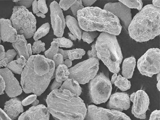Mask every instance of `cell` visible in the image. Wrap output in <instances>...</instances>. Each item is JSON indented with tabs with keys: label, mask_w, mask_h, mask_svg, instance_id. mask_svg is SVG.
<instances>
[{
	"label": "cell",
	"mask_w": 160,
	"mask_h": 120,
	"mask_svg": "<svg viewBox=\"0 0 160 120\" xmlns=\"http://www.w3.org/2000/svg\"><path fill=\"white\" fill-rule=\"evenodd\" d=\"M152 5L155 8H160V0H156V1H152Z\"/></svg>",
	"instance_id": "cell-50"
},
{
	"label": "cell",
	"mask_w": 160,
	"mask_h": 120,
	"mask_svg": "<svg viewBox=\"0 0 160 120\" xmlns=\"http://www.w3.org/2000/svg\"><path fill=\"white\" fill-rule=\"evenodd\" d=\"M76 1H68V0H61L60 1L59 5L60 8L64 11H67L69 9L72 5Z\"/></svg>",
	"instance_id": "cell-34"
},
{
	"label": "cell",
	"mask_w": 160,
	"mask_h": 120,
	"mask_svg": "<svg viewBox=\"0 0 160 120\" xmlns=\"http://www.w3.org/2000/svg\"><path fill=\"white\" fill-rule=\"evenodd\" d=\"M50 113L43 105L32 106L18 118V120H49Z\"/></svg>",
	"instance_id": "cell-16"
},
{
	"label": "cell",
	"mask_w": 160,
	"mask_h": 120,
	"mask_svg": "<svg viewBox=\"0 0 160 120\" xmlns=\"http://www.w3.org/2000/svg\"><path fill=\"white\" fill-rule=\"evenodd\" d=\"M114 84L122 91H128L130 89L131 86V82L121 75L118 76Z\"/></svg>",
	"instance_id": "cell-25"
},
{
	"label": "cell",
	"mask_w": 160,
	"mask_h": 120,
	"mask_svg": "<svg viewBox=\"0 0 160 120\" xmlns=\"http://www.w3.org/2000/svg\"><path fill=\"white\" fill-rule=\"evenodd\" d=\"M96 0H83L82 1V5L85 8H89L91 7V6L96 2Z\"/></svg>",
	"instance_id": "cell-42"
},
{
	"label": "cell",
	"mask_w": 160,
	"mask_h": 120,
	"mask_svg": "<svg viewBox=\"0 0 160 120\" xmlns=\"http://www.w3.org/2000/svg\"><path fill=\"white\" fill-rule=\"evenodd\" d=\"M27 48H28V54H29L30 56H31L32 55V46H31V44H28V45H27Z\"/></svg>",
	"instance_id": "cell-51"
},
{
	"label": "cell",
	"mask_w": 160,
	"mask_h": 120,
	"mask_svg": "<svg viewBox=\"0 0 160 120\" xmlns=\"http://www.w3.org/2000/svg\"><path fill=\"white\" fill-rule=\"evenodd\" d=\"M33 1H18V2L15 3L16 4L19 6H23L27 8H30L32 5Z\"/></svg>",
	"instance_id": "cell-40"
},
{
	"label": "cell",
	"mask_w": 160,
	"mask_h": 120,
	"mask_svg": "<svg viewBox=\"0 0 160 120\" xmlns=\"http://www.w3.org/2000/svg\"><path fill=\"white\" fill-rule=\"evenodd\" d=\"M36 15L37 16L43 18H46V16L45 14L42 13V12H38V13L36 14Z\"/></svg>",
	"instance_id": "cell-54"
},
{
	"label": "cell",
	"mask_w": 160,
	"mask_h": 120,
	"mask_svg": "<svg viewBox=\"0 0 160 120\" xmlns=\"http://www.w3.org/2000/svg\"><path fill=\"white\" fill-rule=\"evenodd\" d=\"M119 2L122 3L126 6L131 8H136L139 11L142 9L143 7V3L141 0H137V1H119Z\"/></svg>",
	"instance_id": "cell-29"
},
{
	"label": "cell",
	"mask_w": 160,
	"mask_h": 120,
	"mask_svg": "<svg viewBox=\"0 0 160 120\" xmlns=\"http://www.w3.org/2000/svg\"><path fill=\"white\" fill-rule=\"evenodd\" d=\"M32 11L34 14H36L39 12V10H38V1L36 0L33 1L32 3Z\"/></svg>",
	"instance_id": "cell-45"
},
{
	"label": "cell",
	"mask_w": 160,
	"mask_h": 120,
	"mask_svg": "<svg viewBox=\"0 0 160 120\" xmlns=\"http://www.w3.org/2000/svg\"><path fill=\"white\" fill-rule=\"evenodd\" d=\"M1 68V66H0V68Z\"/></svg>",
	"instance_id": "cell-60"
},
{
	"label": "cell",
	"mask_w": 160,
	"mask_h": 120,
	"mask_svg": "<svg viewBox=\"0 0 160 120\" xmlns=\"http://www.w3.org/2000/svg\"><path fill=\"white\" fill-rule=\"evenodd\" d=\"M5 90V83L2 77L0 75V95H2Z\"/></svg>",
	"instance_id": "cell-44"
},
{
	"label": "cell",
	"mask_w": 160,
	"mask_h": 120,
	"mask_svg": "<svg viewBox=\"0 0 160 120\" xmlns=\"http://www.w3.org/2000/svg\"><path fill=\"white\" fill-rule=\"evenodd\" d=\"M64 65H65L68 68H71L72 65V61L69 59L65 60L64 61Z\"/></svg>",
	"instance_id": "cell-49"
},
{
	"label": "cell",
	"mask_w": 160,
	"mask_h": 120,
	"mask_svg": "<svg viewBox=\"0 0 160 120\" xmlns=\"http://www.w3.org/2000/svg\"><path fill=\"white\" fill-rule=\"evenodd\" d=\"M59 46L58 42L53 41L51 43L50 48L45 52V58L48 59L52 60L54 57L58 53Z\"/></svg>",
	"instance_id": "cell-28"
},
{
	"label": "cell",
	"mask_w": 160,
	"mask_h": 120,
	"mask_svg": "<svg viewBox=\"0 0 160 120\" xmlns=\"http://www.w3.org/2000/svg\"><path fill=\"white\" fill-rule=\"evenodd\" d=\"M0 120H12L1 108H0Z\"/></svg>",
	"instance_id": "cell-46"
},
{
	"label": "cell",
	"mask_w": 160,
	"mask_h": 120,
	"mask_svg": "<svg viewBox=\"0 0 160 120\" xmlns=\"http://www.w3.org/2000/svg\"><path fill=\"white\" fill-rule=\"evenodd\" d=\"M66 25L69 29L70 32L75 36L77 39H81L82 31L78 20L70 15L67 16L65 18Z\"/></svg>",
	"instance_id": "cell-20"
},
{
	"label": "cell",
	"mask_w": 160,
	"mask_h": 120,
	"mask_svg": "<svg viewBox=\"0 0 160 120\" xmlns=\"http://www.w3.org/2000/svg\"><path fill=\"white\" fill-rule=\"evenodd\" d=\"M160 8L146 5L132 18L128 28L130 37L137 42L152 40L160 35Z\"/></svg>",
	"instance_id": "cell-4"
},
{
	"label": "cell",
	"mask_w": 160,
	"mask_h": 120,
	"mask_svg": "<svg viewBox=\"0 0 160 120\" xmlns=\"http://www.w3.org/2000/svg\"><path fill=\"white\" fill-rule=\"evenodd\" d=\"M28 42L25 37L23 35H18V39L16 42L12 43L13 47L18 53L17 58L22 56L26 59L28 60L30 58L27 48Z\"/></svg>",
	"instance_id": "cell-19"
},
{
	"label": "cell",
	"mask_w": 160,
	"mask_h": 120,
	"mask_svg": "<svg viewBox=\"0 0 160 120\" xmlns=\"http://www.w3.org/2000/svg\"><path fill=\"white\" fill-rule=\"evenodd\" d=\"M157 75H157V81H158H158H160V72L158 73L157 74Z\"/></svg>",
	"instance_id": "cell-57"
},
{
	"label": "cell",
	"mask_w": 160,
	"mask_h": 120,
	"mask_svg": "<svg viewBox=\"0 0 160 120\" xmlns=\"http://www.w3.org/2000/svg\"><path fill=\"white\" fill-rule=\"evenodd\" d=\"M1 37H0V44H1Z\"/></svg>",
	"instance_id": "cell-59"
},
{
	"label": "cell",
	"mask_w": 160,
	"mask_h": 120,
	"mask_svg": "<svg viewBox=\"0 0 160 120\" xmlns=\"http://www.w3.org/2000/svg\"><path fill=\"white\" fill-rule=\"evenodd\" d=\"M56 68L55 78L57 82L62 83L63 81L69 78V69L65 65H59Z\"/></svg>",
	"instance_id": "cell-24"
},
{
	"label": "cell",
	"mask_w": 160,
	"mask_h": 120,
	"mask_svg": "<svg viewBox=\"0 0 160 120\" xmlns=\"http://www.w3.org/2000/svg\"><path fill=\"white\" fill-rule=\"evenodd\" d=\"M0 75L5 81V91L8 97L10 98H16L22 93V88L12 71L8 68H1Z\"/></svg>",
	"instance_id": "cell-14"
},
{
	"label": "cell",
	"mask_w": 160,
	"mask_h": 120,
	"mask_svg": "<svg viewBox=\"0 0 160 120\" xmlns=\"http://www.w3.org/2000/svg\"><path fill=\"white\" fill-rule=\"evenodd\" d=\"M10 20L18 35H23L26 39L33 36L36 31V19L26 8L14 6Z\"/></svg>",
	"instance_id": "cell-6"
},
{
	"label": "cell",
	"mask_w": 160,
	"mask_h": 120,
	"mask_svg": "<svg viewBox=\"0 0 160 120\" xmlns=\"http://www.w3.org/2000/svg\"><path fill=\"white\" fill-rule=\"evenodd\" d=\"M60 89L68 90L78 96L81 95L82 92V88L79 84L73 78H68L65 80Z\"/></svg>",
	"instance_id": "cell-23"
},
{
	"label": "cell",
	"mask_w": 160,
	"mask_h": 120,
	"mask_svg": "<svg viewBox=\"0 0 160 120\" xmlns=\"http://www.w3.org/2000/svg\"><path fill=\"white\" fill-rule=\"evenodd\" d=\"M49 112L60 120H84L87 108L84 101L69 91L53 90L47 97Z\"/></svg>",
	"instance_id": "cell-2"
},
{
	"label": "cell",
	"mask_w": 160,
	"mask_h": 120,
	"mask_svg": "<svg viewBox=\"0 0 160 120\" xmlns=\"http://www.w3.org/2000/svg\"><path fill=\"white\" fill-rule=\"evenodd\" d=\"M55 68L52 60L43 55H32L27 61L21 75V83L26 93L41 95L53 78Z\"/></svg>",
	"instance_id": "cell-1"
},
{
	"label": "cell",
	"mask_w": 160,
	"mask_h": 120,
	"mask_svg": "<svg viewBox=\"0 0 160 120\" xmlns=\"http://www.w3.org/2000/svg\"><path fill=\"white\" fill-rule=\"evenodd\" d=\"M50 28V25L48 23H45L43 24L36 31L33 36L34 39L35 41H38V39L45 36L49 32Z\"/></svg>",
	"instance_id": "cell-27"
},
{
	"label": "cell",
	"mask_w": 160,
	"mask_h": 120,
	"mask_svg": "<svg viewBox=\"0 0 160 120\" xmlns=\"http://www.w3.org/2000/svg\"><path fill=\"white\" fill-rule=\"evenodd\" d=\"M135 92L133 93L132 94V95H131V97H130V101H131L132 102H133V101H134V98H135Z\"/></svg>",
	"instance_id": "cell-56"
},
{
	"label": "cell",
	"mask_w": 160,
	"mask_h": 120,
	"mask_svg": "<svg viewBox=\"0 0 160 120\" xmlns=\"http://www.w3.org/2000/svg\"><path fill=\"white\" fill-rule=\"evenodd\" d=\"M160 110H155L150 115L149 120H160Z\"/></svg>",
	"instance_id": "cell-41"
},
{
	"label": "cell",
	"mask_w": 160,
	"mask_h": 120,
	"mask_svg": "<svg viewBox=\"0 0 160 120\" xmlns=\"http://www.w3.org/2000/svg\"><path fill=\"white\" fill-rule=\"evenodd\" d=\"M5 57V48L2 45H0V61Z\"/></svg>",
	"instance_id": "cell-47"
},
{
	"label": "cell",
	"mask_w": 160,
	"mask_h": 120,
	"mask_svg": "<svg viewBox=\"0 0 160 120\" xmlns=\"http://www.w3.org/2000/svg\"><path fill=\"white\" fill-rule=\"evenodd\" d=\"M160 81H158V83L157 84V88H158V91H160Z\"/></svg>",
	"instance_id": "cell-58"
},
{
	"label": "cell",
	"mask_w": 160,
	"mask_h": 120,
	"mask_svg": "<svg viewBox=\"0 0 160 120\" xmlns=\"http://www.w3.org/2000/svg\"><path fill=\"white\" fill-rule=\"evenodd\" d=\"M52 61L55 64V68L59 65H64V59L62 55L61 54L58 53L54 57Z\"/></svg>",
	"instance_id": "cell-36"
},
{
	"label": "cell",
	"mask_w": 160,
	"mask_h": 120,
	"mask_svg": "<svg viewBox=\"0 0 160 120\" xmlns=\"http://www.w3.org/2000/svg\"><path fill=\"white\" fill-rule=\"evenodd\" d=\"M8 63V58H4L3 59L1 60L0 61V66L1 67H5L6 68L7 65Z\"/></svg>",
	"instance_id": "cell-48"
},
{
	"label": "cell",
	"mask_w": 160,
	"mask_h": 120,
	"mask_svg": "<svg viewBox=\"0 0 160 120\" xmlns=\"http://www.w3.org/2000/svg\"><path fill=\"white\" fill-rule=\"evenodd\" d=\"M98 33L97 31H83L82 34L81 39L84 42L88 44L91 43L95 38L98 37Z\"/></svg>",
	"instance_id": "cell-30"
},
{
	"label": "cell",
	"mask_w": 160,
	"mask_h": 120,
	"mask_svg": "<svg viewBox=\"0 0 160 120\" xmlns=\"http://www.w3.org/2000/svg\"><path fill=\"white\" fill-rule=\"evenodd\" d=\"M53 40L58 43L60 48H69L73 46V42L71 40L63 37L54 38Z\"/></svg>",
	"instance_id": "cell-31"
},
{
	"label": "cell",
	"mask_w": 160,
	"mask_h": 120,
	"mask_svg": "<svg viewBox=\"0 0 160 120\" xmlns=\"http://www.w3.org/2000/svg\"><path fill=\"white\" fill-rule=\"evenodd\" d=\"M77 18L80 28L85 31H98L117 36L122 30L118 18L98 7L82 8L78 11Z\"/></svg>",
	"instance_id": "cell-3"
},
{
	"label": "cell",
	"mask_w": 160,
	"mask_h": 120,
	"mask_svg": "<svg viewBox=\"0 0 160 120\" xmlns=\"http://www.w3.org/2000/svg\"><path fill=\"white\" fill-rule=\"evenodd\" d=\"M104 9L109 11L118 19L121 20L126 29H128L132 20V14L130 8L122 3L118 2L108 3L104 6Z\"/></svg>",
	"instance_id": "cell-13"
},
{
	"label": "cell",
	"mask_w": 160,
	"mask_h": 120,
	"mask_svg": "<svg viewBox=\"0 0 160 120\" xmlns=\"http://www.w3.org/2000/svg\"><path fill=\"white\" fill-rule=\"evenodd\" d=\"M130 98L125 92H118L113 94L109 98L107 107L108 109L122 112L130 108Z\"/></svg>",
	"instance_id": "cell-15"
},
{
	"label": "cell",
	"mask_w": 160,
	"mask_h": 120,
	"mask_svg": "<svg viewBox=\"0 0 160 120\" xmlns=\"http://www.w3.org/2000/svg\"><path fill=\"white\" fill-rule=\"evenodd\" d=\"M18 55V53L15 49H10L5 52V57L8 58V62L9 63L13 61L14 58Z\"/></svg>",
	"instance_id": "cell-37"
},
{
	"label": "cell",
	"mask_w": 160,
	"mask_h": 120,
	"mask_svg": "<svg viewBox=\"0 0 160 120\" xmlns=\"http://www.w3.org/2000/svg\"><path fill=\"white\" fill-rule=\"evenodd\" d=\"M68 58L71 61L81 59L85 54V51L83 49L76 48L70 50H66Z\"/></svg>",
	"instance_id": "cell-26"
},
{
	"label": "cell",
	"mask_w": 160,
	"mask_h": 120,
	"mask_svg": "<svg viewBox=\"0 0 160 120\" xmlns=\"http://www.w3.org/2000/svg\"><path fill=\"white\" fill-rule=\"evenodd\" d=\"M3 111L11 120H14L23 112L24 109L21 101L14 98L5 103Z\"/></svg>",
	"instance_id": "cell-18"
},
{
	"label": "cell",
	"mask_w": 160,
	"mask_h": 120,
	"mask_svg": "<svg viewBox=\"0 0 160 120\" xmlns=\"http://www.w3.org/2000/svg\"><path fill=\"white\" fill-rule=\"evenodd\" d=\"M99 67V60L88 58L69 68V78H73L79 84L84 85L97 75Z\"/></svg>",
	"instance_id": "cell-8"
},
{
	"label": "cell",
	"mask_w": 160,
	"mask_h": 120,
	"mask_svg": "<svg viewBox=\"0 0 160 120\" xmlns=\"http://www.w3.org/2000/svg\"><path fill=\"white\" fill-rule=\"evenodd\" d=\"M45 44L41 41H35L32 47V52L34 54L38 55L41 52L45 51Z\"/></svg>",
	"instance_id": "cell-32"
},
{
	"label": "cell",
	"mask_w": 160,
	"mask_h": 120,
	"mask_svg": "<svg viewBox=\"0 0 160 120\" xmlns=\"http://www.w3.org/2000/svg\"><path fill=\"white\" fill-rule=\"evenodd\" d=\"M50 8L51 25L54 35L58 38H61L63 35L66 26L65 19L62 10L55 1L50 4Z\"/></svg>",
	"instance_id": "cell-11"
},
{
	"label": "cell",
	"mask_w": 160,
	"mask_h": 120,
	"mask_svg": "<svg viewBox=\"0 0 160 120\" xmlns=\"http://www.w3.org/2000/svg\"><path fill=\"white\" fill-rule=\"evenodd\" d=\"M136 59L134 57L126 58L122 65V75L127 79L132 78L136 66Z\"/></svg>",
	"instance_id": "cell-21"
},
{
	"label": "cell",
	"mask_w": 160,
	"mask_h": 120,
	"mask_svg": "<svg viewBox=\"0 0 160 120\" xmlns=\"http://www.w3.org/2000/svg\"><path fill=\"white\" fill-rule=\"evenodd\" d=\"M160 51L159 48H152L138 59L137 66L142 75L148 77L160 72Z\"/></svg>",
	"instance_id": "cell-9"
},
{
	"label": "cell",
	"mask_w": 160,
	"mask_h": 120,
	"mask_svg": "<svg viewBox=\"0 0 160 120\" xmlns=\"http://www.w3.org/2000/svg\"><path fill=\"white\" fill-rule=\"evenodd\" d=\"M37 96L35 95H32L29 96L26 98L22 101V104L24 106H26L32 104L36 99H37Z\"/></svg>",
	"instance_id": "cell-38"
},
{
	"label": "cell",
	"mask_w": 160,
	"mask_h": 120,
	"mask_svg": "<svg viewBox=\"0 0 160 120\" xmlns=\"http://www.w3.org/2000/svg\"><path fill=\"white\" fill-rule=\"evenodd\" d=\"M88 88L91 102L99 105L109 99L112 92V84L109 78L103 73L100 72L90 81Z\"/></svg>",
	"instance_id": "cell-7"
},
{
	"label": "cell",
	"mask_w": 160,
	"mask_h": 120,
	"mask_svg": "<svg viewBox=\"0 0 160 120\" xmlns=\"http://www.w3.org/2000/svg\"><path fill=\"white\" fill-rule=\"evenodd\" d=\"M39 101L38 99H36L35 101H34L32 103V106L35 107L37 106L38 105V104H39Z\"/></svg>",
	"instance_id": "cell-55"
},
{
	"label": "cell",
	"mask_w": 160,
	"mask_h": 120,
	"mask_svg": "<svg viewBox=\"0 0 160 120\" xmlns=\"http://www.w3.org/2000/svg\"><path fill=\"white\" fill-rule=\"evenodd\" d=\"M84 8L85 7L82 5V1L79 0V1H76L75 2L71 7V9L74 17L77 18L78 11Z\"/></svg>",
	"instance_id": "cell-33"
},
{
	"label": "cell",
	"mask_w": 160,
	"mask_h": 120,
	"mask_svg": "<svg viewBox=\"0 0 160 120\" xmlns=\"http://www.w3.org/2000/svg\"><path fill=\"white\" fill-rule=\"evenodd\" d=\"M38 10L42 13L46 14L48 12V8L45 0H39L38 1Z\"/></svg>",
	"instance_id": "cell-35"
},
{
	"label": "cell",
	"mask_w": 160,
	"mask_h": 120,
	"mask_svg": "<svg viewBox=\"0 0 160 120\" xmlns=\"http://www.w3.org/2000/svg\"><path fill=\"white\" fill-rule=\"evenodd\" d=\"M62 82H57L55 79L52 83V85L51 86V89L52 91L53 90L58 89L59 88H61V86L62 85Z\"/></svg>",
	"instance_id": "cell-43"
},
{
	"label": "cell",
	"mask_w": 160,
	"mask_h": 120,
	"mask_svg": "<svg viewBox=\"0 0 160 120\" xmlns=\"http://www.w3.org/2000/svg\"><path fill=\"white\" fill-rule=\"evenodd\" d=\"M68 35L69 38L72 41H76L77 39V38L74 35L71 34V32L68 33Z\"/></svg>",
	"instance_id": "cell-53"
},
{
	"label": "cell",
	"mask_w": 160,
	"mask_h": 120,
	"mask_svg": "<svg viewBox=\"0 0 160 120\" xmlns=\"http://www.w3.org/2000/svg\"><path fill=\"white\" fill-rule=\"evenodd\" d=\"M131 112L136 118L140 119L146 118V112L150 103L149 97L143 90H138L135 92V98L133 101Z\"/></svg>",
	"instance_id": "cell-12"
},
{
	"label": "cell",
	"mask_w": 160,
	"mask_h": 120,
	"mask_svg": "<svg viewBox=\"0 0 160 120\" xmlns=\"http://www.w3.org/2000/svg\"><path fill=\"white\" fill-rule=\"evenodd\" d=\"M91 48H92V49L89 50L88 52V58L98 59V55H97V51L95 48V44H92L91 46Z\"/></svg>",
	"instance_id": "cell-39"
},
{
	"label": "cell",
	"mask_w": 160,
	"mask_h": 120,
	"mask_svg": "<svg viewBox=\"0 0 160 120\" xmlns=\"http://www.w3.org/2000/svg\"><path fill=\"white\" fill-rule=\"evenodd\" d=\"M27 61L28 60L26 59L25 57L21 56L17 60L8 63L6 68L15 73L21 75L26 65Z\"/></svg>",
	"instance_id": "cell-22"
},
{
	"label": "cell",
	"mask_w": 160,
	"mask_h": 120,
	"mask_svg": "<svg viewBox=\"0 0 160 120\" xmlns=\"http://www.w3.org/2000/svg\"><path fill=\"white\" fill-rule=\"evenodd\" d=\"M95 48L98 59L104 63L111 72L118 74L123 56L116 36L101 33L97 40Z\"/></svg>",
	"instance_id": "cell-5"
},
{
	"label": "cell",
	"mask_w": 160,
	"mask_h": 120,
	"mask_svg": "<svg viewBox=\"0 0 160 120\" xmlns=\"http://www.w3.org/2000/svg\"><path fill=\"white\" fill-rule=\"evenodd\" d=\"M118 75L117 74H114V75H112V78H111V83L112 84H114L116 81L117 78H118Z\"/></svg>",
	"instance_id": "cell-52"
},
{
	"label": "cell",
	"mask_w": 160,
	"mask_h": 120,
	"mask_svg": "<svg viewBox=\"0 0 160 120\" xmlns=\"http://www.w3.org/2000/svg\"><path fill=\"white\" fill-rule=\"evenodd\" d=\"M17 30L9 19L0 18V37L3 42L13 43L18 39Z\"/></svg>",
	"instance_id": "cell-17"
},
{
	"label": "cell",
	"mask_w": 160,
	"mask_h": 120,
	"mask_svg": "<svg viewBox=\"0 0 160 120\" xmlns=\"http://www.w3.org/2000/svg\"><path fill=\"white\" fill-rule=\"evenodd\" d=\"M84 120H132L122 112L94 105L88 106Z\"/></svg>",
	"instance_id": "cell-10"
}]
</instances>
